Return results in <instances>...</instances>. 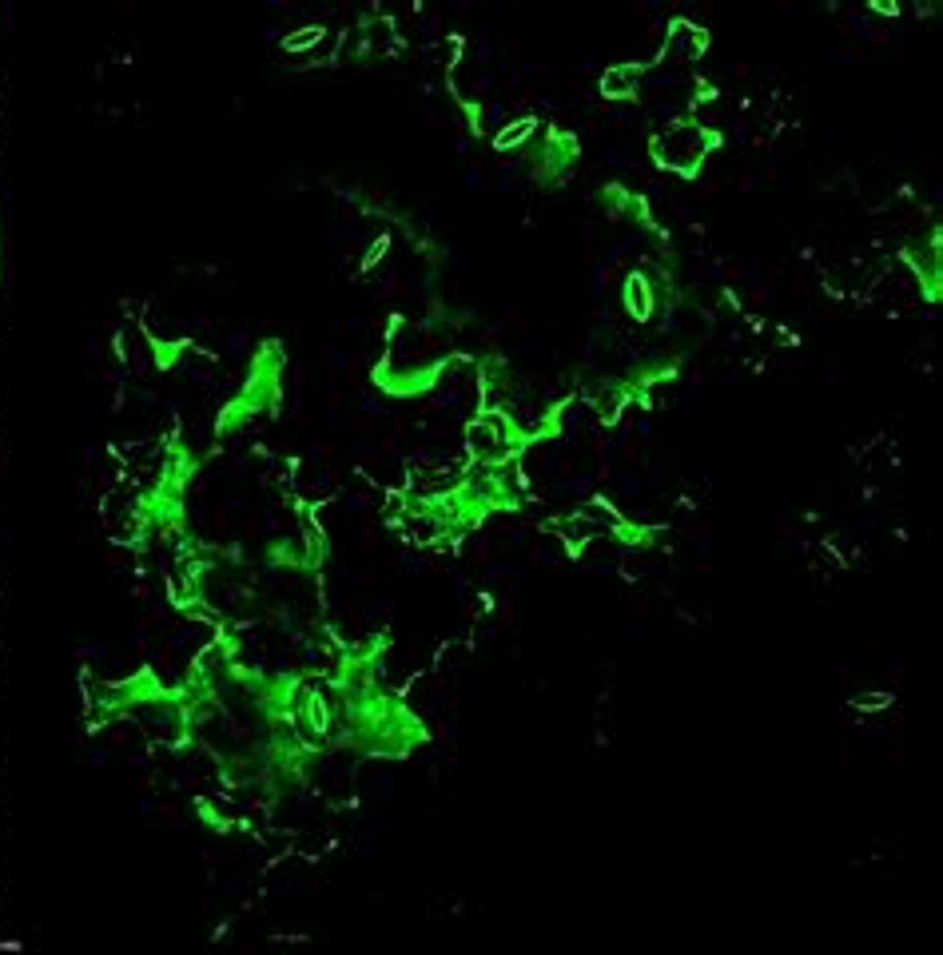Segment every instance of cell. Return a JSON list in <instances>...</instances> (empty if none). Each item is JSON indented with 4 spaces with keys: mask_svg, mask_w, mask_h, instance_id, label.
I'll return each instance as SVG.
<instances>
[{
    "mask_svg": "<svg viewBox=\"0 0 943 955\" xmlns=\"http://www.w3.org/2000/svg\"><path fill=\"white\" fill-rule=\"evenodd\" d=\"M625 311H629V319H637V323H645V319L653 315V287H649L645 275H629V279H625Z\"/></svg>",
    "mask_w": 943,
    "mask_h": 955,
    "instance_id": "5b68a950",
    "label": "cell"
},
{
    "mask_svg": "<svg viewBox=\"0 0 943 955\" xmlns=\"http://www.w3.org/2000/svg\"><path fill=\"white\" fill-rule=\"evenodd\" d=\"M641 80H645V68L641 64H609L601 72V96L605 100H637L641 92Z\"/></svg>",
    "mask_w": 943,
    "mask_h": 955,
    "instance_id": "277c9868",
    "label": "cell"
},
{
    "mask_svg": "<svg viewBox=\"0 0 943 955\" xmlns=\"http://www.w3.org/2000/svg\"><path fill=\"white\" fill-rule=\"evenodd\" d=\"M705 48H709V32H705V28H697L693 20H673V24H669L665 60H673V64H693V60L705 56Z\"/></svg>",
    "mask_w": 943,
    "mask_h": 955,
    "instance_id": "3957f363",
    "label": "cell"
},
{
    "mask_svg": "<svg viewBox=\"0 0 943 955\" xmlns=\"http://www.w3.org/2000/svg\"><path fill=\"white\" fill-rule=\"evenodd\" d=\"M538 132V124L534 120H514V124H506L498 136H494V148L498 152H510V148H522L530 136Z\"/></svg>",
    "mask_w": 943,
    "mask_h": 955,
    "instance_id": "8992f818",
    "label": "cell"
},
{
    "mask_svg": "<svg viewBox=\"0 0 943 955\" xmlns=\"http://www.w3.org/2000/svg\"><path fill=\"white\" fill-rule=\"evenodd\" d=\"M323 36H327V32L311 24V28H299L295 36H287V48H291V52H303V48H311V44H315V40H323Z\"/></svg>",
    "mask_w": 943,
    "mask_h": 955,
    "instance_id": "52a82bcc",
    "label": "cell"
},
{
    "mask_svg": "<svg viewBox=\"0 0 943 955\" xmlns=\"http://www.w3.org/2000/svg\"><path fill=\"white\" fill-rule=\"evenodd\" d=\"M717 144H721V136H717L713 128H705V124H697V120H673V124H665V128L653 132L649 152H653V160H657L661 168H669V172H677V176L689 180V176L701 172V160H705Z\"/></svg>",
    "mask_w": 943,
    "mask_h": 955,
    "instance_id": "6da1fadb",
    "label": "cell"
},
{
    "mask_svg": "<svg viewBox=\"0 0 943 955\" xmlns=\"http://www.w3.org/2000/svg\"><path fill=\"white\" fill-rule=\"evenodd\" d=\"M518 446L522 438L514 430V418L502 410H486L466 422V450L478 458V466H502L518 458Z\"/></svg>",
    "mask_w": 943,
    "mask_h": 955,
    "instance_id": "7a4b0ae2",
    "label": "cell"
}]
</instances>
